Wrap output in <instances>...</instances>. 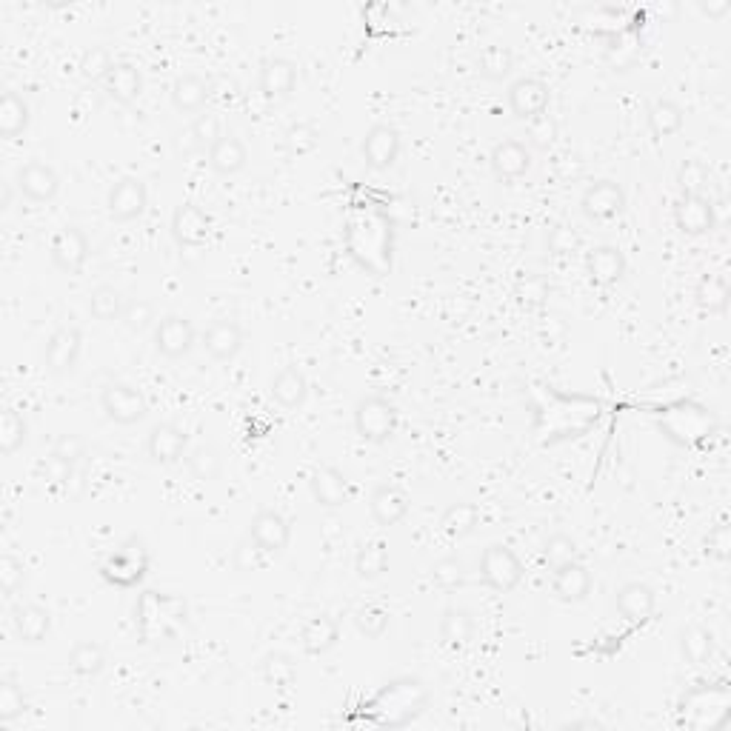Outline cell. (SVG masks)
Returning <instances> with one entry per match:
<instances>
[{
	"label": "cell",
	"instance_id": "41",
	"mask_svg": "<svg viewBox=\"0 0 731 731\" xmlns=\"http://www.w3.org/2000/svg\"><path fill=\"white\" fill-rule=\"evenodd\" d=\"M260 674H263V683L266 686H272V689H289V686H295L297 666L286 652H272L263 657Z\"/></svg>",
	"mask_w": 731,
	"mask_h": 731
},
{
	"label": "cell",
	"instance_id": "14",
	"mask_svg": "<svg viewBox=\"0 0 731 731\" xmlns=\"http://www.w3.org/2000/svg\"><path fill=\"white\" fill-rule=\"evenodd\" d=\"M146 455L158 466H175L189 455V437L175 423H155L146 437Z\"/></svg>",
	"mask_w": 731,
	"mask_h": 731
},
{
	"label": "cell",
	"instance_id": "10",
	"mask_svg": "<svg viewBox=\"0 0 731 731\" xmlns=\"http://www.w3.org/2000/svg\"><path fill=\"white\" fill-rule=\"evenodd\" d=\"M674 223L683 235H692V238L709 235L720 223L717 206L706 195H680V200L674 203Z\"/></svg>",
	"mask_w": 731,
	"mask_h": 731
},
{
	"label": "cell",
	"instance_id": "12",
	"mask_svg": "<svg viewBox=\"0 0 731 731\" xmlns=\"http://www.w3.org/2000/svg\"><path fill=\"white\" fill-rule=\"evenodd\" d=\"M400 149H403L400 132H397L395 126H389V123H375V126L366 132L363 146H360L366 166H372L377 172L392 169L397 163V158H400Z\"/></svg>",
	"mask_w": 731,
	"mask_h": 731
},
{
	"label": "cell",
	"instance_id": "45",
	"mask_svg": "<svg viewBox=\"0 0 731 731\" xmlns=\"http://www.w3.org/2000/svg\"><path fill=\"white\" fill-rule=\"evenodd\" d=\"M118 60L112 58V52L106 46H89L83 55H80V75L89 80V83H98V80L109 78V72L115 69Z\"/></svg>",
	"mask_w": 731,
	"mask_h": 731
},
{
	"label": "cell",
	"instance_id": "26",
	"mask_svg": "<svg viewBox=\"0 0 731 731\" xmlns=\"http://www.w3.org/2000/svg\"><path fill=\"white\" fill-rule=\"evenodd\" d=\"M209 158V169L220 175V178H235L246 169L249 163V152H246V143L235 135H223V138L206 152Z\"/></svg>",
	"mask_w": 731,
	"mask_h": 731
},
{
	"label": "cell",
	"instance_id": "1",
	"mask_svg": "<svg viewBox=\"0 0 731 731\" xmlns=\"http://www.w3.org/2000/svg\"><path fill=\"white\" fill-rule=\"evenodd\" d=\"M397 406L389 397L366 395L357 400L355 406V429L366 443H389L397 432Z\"/></svg>",
	"mask_w": 731,
	"mask_h": 731
},
{
	"label": "cell",
	"instance_id": "42",
	"mask_svg": "<svg viewBox=\"0 0 731 731\" xmlns=\"http://www.w3.org/2000/svg\"><path fill=\"white\" fill-rule=\"evenodd\" d=\"M29 437V423L18 409H3L0 415V455H15Z\"/></svg>",
	"mask_w": 731,
	"mask_h": 731
},
{
	"label": "cell",
	"instance_id": "3",
	"mask_svg": "<svg viewBox=\"0 0 731 731\" xmlns=\"http://www.w3.org/2000/svg\"><path fill=\"white\" fill-rule=\"evenodd\" d=\"M100 409L103 415L109 417L112 423L118 426H135L140 423L146 412H149V403L140 389H135L132 383H106L103 392H100Z\"/></svg>",
	"mask_w": 731,
	"mask_h": 731
},
{
	"label": "cell",
	"instance_id": "56",
	"mask_svg": "<svg viewBox=\"0 0 731 731\" xmlns=\"http://www.w3.org/2000/svg\"><path fill=\"white\" fill-rule=\"evenodd\" d=\"M706 552L712 554L714 560L726 563L731 557V529L729 523H717L709 537H706Z\"/></svg>",
	"mask_w": 731,
	"mask_h": 731
},
{
	"label": "cell",
	"instance_id": "16",
	"mask_svg": "<svg viewBox=\"0 0 731 731\" xmlns=\"http://www.w3.org/2000/svg\"><path fill=\"white\" fill-rule=\"evenodd\" d=\"M489 166H492V175L500 183H512L529 175L532 169V149L520 140H500L494 143L492 155H489Z\"/></svg>",
	"mask_w": 731,
	"mask_h": 731
},
{
	"label": "cell",
	"instance_id": "39",
	"mask_svg": "<svg viewBox=\"0 0 731 731\" xmlns=\"http://www.w3.org/2000/svg\"><path fill=\"white\" fill-rule=\"evenodd\" d=\"M477 69H480V75L486 80H494V83L506 80L514 69V52L509 46H500V43L483 46L480 55H477Z\"/></svg>",
	"mask_w": 731,
	"mask_h": 731
},
{
	"label": "cell",
	"instance_id": "5",
	"mask_svg": "<svg viewBox=\"0 0 731 731\" xmlns=\"http://www.w3.org/2000/svg\"><path fill=\"white\" fill-rule=\"evenodd\" d=\"M509 109L517 120L529 123V120L540 118L549 112V103H552V89L549 83L540 78H517L509 86Z\"/></svg>",
	"mask_w": 731,
	"mask_h": 731
},
{
	"label": "cell",
	"instance_id": "18",
	"mask_svg": "<svg viewBox=\"0 0 731 731\" xmlns=\"http://www.w3.org/2000/svg\"><path fill=\"white\" fill-rule=\"evenodd\" d=\"M172 235L186 249H200L212 238V218L200 209L198 203H180L172 215Z\"/></svg>",
	"mask_w": 731,
	"mask_h": 731
},
{
	"label": "cell",
	"instance_id": "44",
	"mask_svg": "<svg viewBox=\"0 0 731 731\" xmlns=\"http://www.w3.org/2000/svg\"><path fill=\"white\" fill-rule=\"evenodd\" d=\"M186 466H189V472L192 477H198L203 483H209V480H215V477L223 472V457L215 446H209V443H200L195 449H189V455H186Z\"/></svg>",
	"mask_w": 731,
	"mask_h": 731
},
{
	"label": "cell",
	"instance_id": "51",
	"mask_svg": "<svg viewBox=\"0 0 731 731\" xmlns=\"http://www.w3.org/2000/svg\"><path fill=\"white\" fill-rule=\"evenodd\" d=\"M26 712V700L12 677H0V723H12Z\"/></svg>",
	"mask_w": 731,
	"mask_h": 731
},
{
	"label": "cell",
	"instance_id": "36",
	"mask_svg": "<svg viewBox=\"0 0 731 731\" xmlns=\"http://www.w3.org/2000/svg\"><path fill=\"white\" fill-rule=\"evenodd\" d=\"M680 654L686 657V663L692 666H706L714 654V637L706 626H686L680 632Z\"/></svg>",
	"mask_w": 731,
	"mask_h": 731
},
{
	"label": "cell",
	"instance_id": "32",
	"mask_svg": "<svg viewBox=\"0 0 731 731\" xmlns=\"http://www.w3.org/2000/svg\"><path fill=\"white\" fill-rule=\"evenodd\" d=\"M66 666H69V672L78 674V677H98L106 669V649L100 646L98 640H78L69 649Z\"/></svg>",
	"mask_w": 731,
	"mask_h": 731
},
{
	"label": "cell",
	"instance_id": "54",
	"mask_svg": "<svg viewBox=\"0 0 731 731\" xmlns=\"http://www.w3.org/2000/svg\"><path fill=\"white\" fill-rule=\"evenodd\" d=\"M75 472H78V466H72L69 460H63L55 452L46 460H40V475H43V480H49L52 486H69L75 480Z\"/></svg>",
	"mask_w": 731,
	"mask_h": 731
},
{
	"label": "cell",
	"instance_id": "28",
	"mask_svg": "<svg viewBox=\"0 0 731 731\" xmlns=\"http://www.w3.org/2000/svg\"><path fill=\"white\" fill-rule=\"evenodd\" d=\"M106 95L120 103V106H132L143 92V75L132 60H118L115 69L109 72V78L103 80Z\"/></svg>",
	"mask_w": 731,
	"mask_h": 731
},
{
	"label": "cell",
	"instance_id": "17",
	"mask_svg": "<svg viewBox=\"0 0 731 731\" xmlns=\"http://www.w3.org/2000/svg\"><path fill=\"white\" fill-rule=\"evenodd\" d=\"M249 537L266 554H280L292 540V523L275 509H260L249 523Z\"/></svg>",
	"mask_w": 731,
	"mask_h": 731
},
{
	"label": "cell",
	"instance_id": "50",
	"mask_svg": "<svg viewBox=\"0 0 731 731\" xmlns=\"http://www.w3.org/2000/svg\"><path fill=\"white\" fill-rule=\"evenodd\" d=\"M269 557L272 554H266L260 546H257L255 540L246 534L243 540H240L238 546H235V552H232V566L238 569V572H260L266 563H269Z\"/></svg>",
	"mask_w": 731,
	"mask_h": 731
},
{
	"label": "cell",
	"instance_id": "23",
	"mask_svg": "<svg viewBox=\"0 0 731 731\" xmlns=\"http://www.w3.org/2000/svg\"><path fill=\"white\" fill-rule=\"evenodd\" d=\"M586 272L597 286H617L626 277V255L617 246H594L586 252Z\"/></svg>",
	"mask_w": 731,
	"mask_h": 731
},
{
	"label": "cell",
	"instance_id": "48",
	"mask_svg": "<svg viewBox=\"0 0 731 731\" xmlns=\"http://www.w3.org/2000/svg\"><path fill=\"white\" fill-rule=\"evenodd\" d=\"M155 320H158V317H155V306H152L146 297H132V300H126V309H123L120 323H123L129 332H146L149 326H158Z\"/></svg>",
	"mask_w": 731,
	"mask_h": 731
},
{
	"label": "cell",
	"instance_id": "15",
	"mask_svg": "<svg viewBox=\"0 0 731 731\" xmlns=\"http://www.w3.org/2000/svg\"><path fill=\"white\" fill-rule=\"evenodd\" d=\"M583 215L592 220H612L623 215L626 209V192L614 180H594L592 186L580 198Z\"/></svg>",
	"mask_w": 731,
	"mask_h": 731
},
{
	"label": "cell",
	"instance_id": "7",
	"mask_svg": "<svg viewBox=\"0 0 731 731\" xmlns=\"http://www.w3.org/2000/svg\"><path fill=\"white\" fill-rule=\"evenodd\" d=\"M200 346L206 349V355L218 363H229L243 352L246 346V332L240 326L238 320H229V317H220V320H212L203 335H200Z\"/></svg>",
	"mask_w": 731,
	"mask_h": 731
},
{
	"label": "cell",
	"instance_id": "2",
	"mask_svg": "<svg viewBox=\"0 0 731 731\" xmlns=\"http://www.w3.org/2000/svg\"><path fill=\"white\" fill-rule=\"evenodd\" d=\"M480 580L492 589V592L509 594L520 586L523 580V563L520 557L506 546V543H492L480 554Z\"/></svg>",
	"mask_w": 731,
	"mask_h": 731
},
{
	"label": "cell",
	"instance_id": "52",
	"mask_svg": "<svg viewBox=\"0 0 731 731\" xmlns=\"http://www.w3.org/2000/svg\"><path fill=\"white\" fill-rule=\"evenodd\" d=\"M26 583V566L15 554H3L0 557V592L3 597H15Z\"/></svg>",
	"mask_w": 731,
	"mask_h": 731
},
{
	"label": "cell",
	"instance_id": "20",
	"mask_svg": "<svg viewBox=\"0 0 731 731\" xmlns=\"http://www.w3.org/2000/svg\"><path fill=\"white\" fill-rule=\"evenodd\" d=\"M309 492L320 509H340L349 500V480L337 466H317L309 477Z\"/></svg>",
	"mask_w": 731,
	"mask_h": 731
},
{
	"label": "cell",
	"instance_id": "53",
	"mask_svg": "<svg viewBox=\"0 0 731 731\" xmlns=\"http://www.w3.org/2000/svg\"><path fill=\"white\" fill-rule=\"evenodd\" d=\"M677 183H680V195H703V189L709 186V169L700 160H686L677 169Z\"/></svg>",
	"mask_w": 731,
	"mask_h": 731
},
{
	"label": "cell",
	"instance_id": "59",
	"mask_svg": "<svg viewBox=\"0 0 731 731\" xmlns=\"http://www.w3.org/2000/svg\"><path fill=\"white\" fill-rule=\"evenodd\" d=\"M700 9H703L709 18H723L731 6H729V0H720V3H700Z\"/></svg>",
	"mask_w": 731,
	"mask_h": 731
},
{
	"label": "cell",
	"instance_id": "9",
	"mask_svg": "<svg viewBox=\"0 0 731 731\" xmlns=\"http://www.w3.org/2000/svg\"><path fill=\"white\" fill-rule=\"evenodd\" d=\"M49 255H52L55 269H60L63 275H80L86 260H89V238H86V232L78 229V226H63L58 235L52 238Z\"/></svg>",
	"mask_w": 731,
	"mask_h": 731
},
{
	"label": "cell",
	"instance_id": "27",
	"mask_svg": "<svg viewBox=\"0 0 731 731\" xmlns=\"http://www.w3.org/2000/svg\"><path fill=\"white\" fill-rule=\"evenodd\" d=\"M337 640H340V626H337L335 617H329V614L309 617L303 623V629H300V646H303V652L312 654V657L332 652Z\"/></svg>",
	"mask_w": 731,
	"mask_h": 731
},
{
	"label": "cell",
	"instance_id": "6",
	"mask_svg": "<svg viewBox=\"0 0 731 731\" xmlns=\"http://www.w3.org/2000/svg\"><path fill=\"white\" fill-rule=\"evenodd\" d=\"M198 332L192 326V320L183 315H166L160 317L155 326V352L166 360H180L195 349Z\"/></svg>",
	"mask_w": 731,
	"mask_h": 731
},
{
	"label": "cell",
	"instance_id": "35",
	"mask_svg": "<svg viewBox=\"0 0 731 731\" xmlns=\"http://www.w3.org/2000/svg\"><path fill=\"white\" fill-rule=\"evenodd\" d=\"M89 315L100 320V323H115L123 317V309H126V297L120 292L118 286H109L103 283L98 289L89 292Z\"/></svg>",
	"mask_w": 731,
	"mask_h": 731
},
{
	"label": "cell",
	"instance_id": "30",
	"mask_svg": "<svg viewBox=\"0 0 731 731\" xmlns=\"http://www.w3.org/2000/svg\"><path fill=\"white\" fill-rule=\"evenodd\" d=\"M223 138V123L215 112H200L186 129V140L178 138L180 152H209Z\"/></svg>",
	"mask_w": 731,
	"mask_h": 731
},
{
	"label": "cell",
	"instance_id": "31",
	"mask_svg": "<svg viewBox=\"0 0 731 731\" xmlns=\"http://www.w3.org/2000/svg\"><path fill=\"white\" fill-rule=\"evenodd\" d=\"M32 120V109L23 95L18 92H3L0 98V138L15 140L29 129Z\"/></svg>",
	"mask_w": 731,
	"mask_h": 731
},
{
	"label": "cell",
	"instance_id": "37",
	"mask_svg": "<svg viewBox=\"0 0 731 731\" xmlns=\"http://www.w3.org/2000/svg\"><path fill=\"white\" fill-rule=\"evenodd\" d=\"M477 526H480V509H477L475 503H452L443 517H440V529L443 534H449V537H469V534L475 532Z\"/></svg>",
	"mask_w": 731,
	"mask_h": 731
},
{
	"label": "cell",
	"instance_id": "24",
	"mask_svg": "<svg viewBox=\"0 0 731 731\" xmlns=\"http://www.w3.org/2000/svg\"><path fill=\"white\" fill-rule=\"evenodd\" d=\"M614 606L617 612L623 614L626 620L632 623H643L649 620L657 609V594H654L652 586L640 583V580H632V583H623L617 594H614Z\"/></svg>",
	"mask_w": 731,
	"mask_h": 731
},
{
	"label": "cell",
	"instance_id": "57",
	"mask_svg": "<svg viewBox=\"0 0 731 731\" xmlns=\"http://www.w3.org/2000/svg\"><path fill=\"white\" fill-rule=\"evenodd\" d=\"M55 455L63 457V460H69L72 466H78L80 460L86 457V443H83V437L78 435H60L55 440V449H52Z\"/></svg>",
	"mask_w": 731,
	"mask_h": 731
},
{
	"label": "cell",
	"instance_id": "49",
	"mask_svg": "<svg viewBox=\"0 0 731 731\" xmlns=\"http://www.w3.org/2000/svg\"><path fill=\"white\" fill-rule=\"evenodd\" d=\"M432 583H435L440 592H457L463 589L466 583V572H463V563L457 557H443L432 566Z\"/></svg>",
	"mask_w": 731,
	"mask_h": 731
},
{
	"label": "cell",
	"instance_id": "13",
	"mask_svg": "<svg viewBox=\"0 0 731 731\" xmlns=\"http://www.w3.org/2000/svg\"><path fill=\"white\" fill-rule=\"evenodd\" d=\"M300 80V69L295 60L289 58H269L260 63L257 72V89L266 100H286L292 98Z\"/></svg>",
	"mask_w": 731,
	"mask_h": 731
},
{
	"label": "cell",
	"instance_id": "8",
	"mask_svg": "<svg viewBox=\"0 0 731 731\" xmlns=\"http://www.w3.org/2000/svg\"><path fill=\"white\" fill-rule=\"evenodd\" d=\"M149 206V189L140 178H120L112 189H109V198H106V209H109V218L118 220V223H132L138 220Z\"/></svg>",
	"mask_w": 731,
	"mask_h": 731
},
{
	"label": "cell",
	"instance_id": "58",
	"mask_svg": "<svg viewBox=\"0 0 731 731\" xmlns=\"http://www.w3.org/2000/svg\"><path fill=\"white\" fill-rule=\"evenodd\" d=\"M574 246H577V238H574L572 229L557 226L552 235H549V249H552L554 255H566V252H572Z\"/></svg>",
	"mask_w": 731,
	"mask_h": 731
},
{
	"label": "cell",
	"instance_id": "22",
	"mask_svg": "<svg viewBox=\"0 0 731 731\" xmlns=\"http://www.w3.org/2000/svg\"><path fill=\"white\" fill-rule=\"evenodd\" d=\"M12 629L18 634V640L38 646L52 632V612L40 603H18L12 609Z\"/></svg>",
	"mask_w": 731,
	"mask_h": 731
},
{
	"label": "cell",
	"instance_id": "33",
	"mask_svg": "<svg viewBox=\"0 0 731 731\" xmlns=\"http://www.w3.org/2000/svg\"><path fill=\"white\" fill-rule=\"evenodd\" d=\"M729 280L723 275H703L694 289V303L706 315H723L729 309Z\"/></svg>",
	"mask_w": 731,
	"mask_h": 731
},
{
	"label": "cell",
	"instance_id": "40",
	"mask_svg": "<svg viewBox=\"0 0 731 731\" xmlns=\"http://www.w3.org/2000/svg\"><path fill=\"white\" fill-rule=\"evenodd\" d=\"M475 634V617L466 609H446L440 617V637L449 646H466Z\"/></svg>",
	"mask_w": 731,
	"mask_h": 731
},
{
	"label": "cell",
	"instance_id": "29",
	"mask_svg": "<svg viewBox=\"0 0 731 731\" xmlns=\"http://www.w3.org/2000/svg\"><path fill=\"white\" fill-rule=\"evenodd\" d=\"M272 400L283 409H300L309 397V380L297 366H283L269 386Z\"/></svg>",
	"mask_w": 731,
	"mask_h": 731
},
{
	"label": "cell",
	"instance_id": "43",
	"mask_svg": "<svg viewBox=\"0 0 731 731\" xmlns=\"http://www.w3.org/2000/svg\"><path fill=\"white\" fill-rule=\"evenodd\" d=\"M320 146V132L315 123H292L283 132V149L289 158H306Z\"/></svg>",
	"mask_w": 731,
	"mask_h": 731
},
{
	"label": "cell",
	"instance_id": "55",
	"mask_svg": "<svg viewBox=\"0 0 731 731\" xmlns=\"http://www.w3.org/2000/svg\"><path fill=\"white\" fill-rule=\"evenodd\" d=\"M526 132H529V143H532L534 149L546 152V149L554 143V138H557V123H554L552 115L546 112V115H540V118L529 120V123H526Z\"/></svg>",
	"mask_w": 731,
	"mask_h": 731
},
{
	"label": "cell",
	"instance_id": "38",
	"mask_svg": "<svg viewBox=\"0 0 731 731\" xmlns=\"http://www.w3.org/2000/svg\"><path fill=\"white\" fill-rule=\"evenodd\" d=\"M355 572L360 580H377L389 572V549L383 540L363 543L355 554Z\"/></svg>",
	"mask_w": 731,
	"mask_h": 731
},
{
	"label": "cell",
	"instance_id": "34",
	"mask_svg": "<svg viewBox=\"0 0 731 731\" xmlns=\"http://www.w3.org/2000/svg\"><path fill=\"white\" fill-rule=\"evenodd\" d=\"M646 120H649V129H652L654 138H672V135H677L683 129L686 115H683V109L674 100L660 98L649 106Z\"/></svg>",
	"mask_w": 731,
	"mask_h": 731
},
{
	"label": "cell",
	"instance_id": "47",
	"mask_svg": "<svg viewBox=\"0 0 731 731\" xmlns=\"http://www.w3.org/2000/svg\"><path fill=\"white\" fill-rule=\"evenodd\" d=\"M355 626L363 637L377 640V637H383V634L389 632V612L383 606H375V603L360 606L355 612Z\"/></svg>",
	"mask_w": 731,
	"mask_h": 731
},
{
	"label": "cell",
	"instance_id": "25",
	"mask_svg": "<svg viewBox=\"0 0 731 731\" xmlns=\"http://www.w3.org/2000/svg\"><path fill=\"white\" fill-rule=\"evenodd\" d=\"M212 98V83L203 75H180L172 83V106L180 115H195L198 118L203 106Z\"/></svg>",
	"mask_w": 731,
	"mask_h": 731
},
{
	"label": "cell",
	"instance_id": "60",
	"mask_svg": "<svg viewBox=\"0 0 731 731\" xmlns=\"http://www.w3.org/2000/svg\"><path fill=\"white\" fill-rule=\"evenodd\" d=\"M9 200H12V186L6 183V186H3V209H9Z\"/></svg>",
	"mask_w": 731,
	"mask_h": 731
},
{
	"label": "cell",
	"instance_id": "46",
	"mask_svg": "<svg viewBox=\"0 0 731 731\" xmlns=\"http://www.w3.org/2000/svg\"><path fill=\"white\" fill-rule=\"evenodd\" d=\"M543 560H546L549 569H557V566H563V563L577 560V543H574L572 534L566 532L549 534L546 543H543Z\"/></svg>",
	"mask_w": 731,
	"mask_h": 731
},
{
	"label": "cell",
	"instance_id": "11",
	"mask_svg": "<svg viewBox=\"0 0 731 731\" xmlns=\"http://www.w3.org/2000/svg\"><path fill=\"white\" fill-rule=\"evenodd\" d=\"M18 192L32 203H49L58 198L60 192V175L55 166L43 163V160H29L18 169Z\"/></svg>",
	"mask_w": 731,
	"mask_h": 731
},
{
	"label": "cell",
	"instance_id": "19",
	"mask_svg": "<svg viewBox=\"0 0 731 731\" xmlns=\"http://www.w3.org/2000/svg\"><path fill=\"white\" fill-rule=\"evenodd\" d=\"M594 589V577L586 563L572 560L552 569V594L560 603H583Z\"/></svg>",
	"mask_w": 731,
	"mask_h": 731
},
{
	"label": "cell",
	"instance_id": "4",
	"mask_svg": "<svg viewBox=\"0 0 731 731\" xmlns=\"http://www.w3.org/2000/svg\"><path fill=\"white\" fill-rule=\"evenodd\" d=\"M80 352H83V332L78 326L66 323V326H58L46 340L43 363L52 375H69L78 366Z\"/></svg>",
	"mask_w": 731,
	"mask_h": 731
},
{
	"label": "cell",
	"instance_id": "21",
	"mask_svg": "<svg viewBox=\"0 0 731 731\" xmlns=\"http://www.w3.org/2000/svg\"><path fill=\"white\" fill-rule=\"evenodd\" d=\"M409 494L403 492L397 483H380L375 492H372V500H369V512L375 517L377 526H397L406 520L409 514Z\"/></svg>",
	"mask_w": 731,
	"mask_h": 731
}]
</instances>
